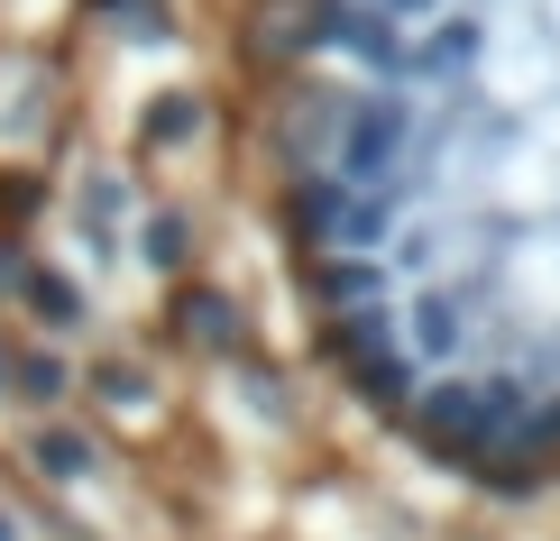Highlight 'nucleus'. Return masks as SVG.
Masks as SVG:
<instances>
[{
    "label": "nucleus",
    "mask_w": 560,
    "mask_h": 541,
    "mask_svg": "<svg viewBox=\"0 0 560 541\" xmlns=\"http://www.w3.org/2000/svg\"><path fill=\"white\" fill-rule=\"evenodd\" d=\"M184 331H202L212 349H230V313H221L212 294H194V303H184Z\"/></svg>",
    "instance_id": "f03ea898"
},
{
    "label": "nucleus",
    "mask_w": 560,
    "mask_h": 541,
    "mask_svg": "<svg viewBox=\"0 0 560 541\" xmlns=\"http://www.w3.org/2000/svg\"><path fill=\"white\" fill-rule=\"evenodd\" d=\"M37 468H56V478H83V468H92V450H83L74 432H37Z\"/></svg>",
    "instance_id": "f257e3e1"
},
{
    "label": "nucleus",
    "mask_w": 560,
    "mask_h": 541,
    "mask_svg": "<svg viewBox=\"0 0 560 541\" xmlns=\"http://www.w3.org/2000/svg\"><path fill=\"white\" fill-rule=\"evenodd\" d=\"M28 303H37V313H56V321H74V294H65L56 275H28Z\"/></svg>",
    "instance_id": "7ed1b4c3"
},
{
    "label": "nucleus",
    "mask_w": 560,
    "mask_h": 541,
    "mask_svg": "<svg viewBox=\"0 0 560 541\" xmlns=\"http://www.w3.org/2000/svg\"><path fill=\"white\" fill-rule=\"evenodd\" d=\"M0 541H19V524H10V514H0Z\"/></svg>",
    "instance_id": "20e7f679"
}]
</instances>
